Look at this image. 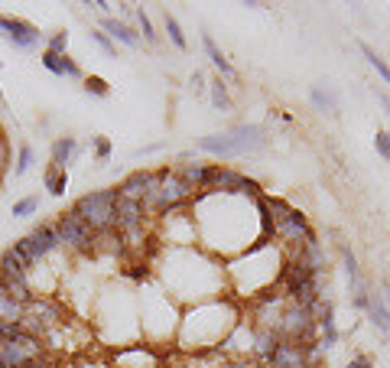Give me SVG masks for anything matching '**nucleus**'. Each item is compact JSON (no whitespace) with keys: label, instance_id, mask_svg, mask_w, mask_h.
I'll return each instance as SVG.
<instances>
[{"label":"nucleus","instance_id":"39448f33","mask_svg":"<svg viewBox=\"0 0 390 368\" xmlns=\"http://www.w3.org/2000/svg\"><path fill=\"white\" fill-rule=\"evenodd\" d=\"M264 212H267V228H270V241H276L280 248L290 254L296 251L309 235H316L309 218L293 209L286 199H276V195H264Z\"/></svg>","mask_w":390,"mask_h":368},{"label":"nucleus","instance_id":"423d86ee","mask_svg":"<svg viewBox=\"0 0 390 368\" xmlns=\"http://www.w3.org/2000/svg\"><path fill=\"white\" fill-rule=\"evenodd\" d=\"M195 147L211 157H247V153H260L267 147V130L260 124H238L224 134L199 137Z\"/></svg>","mask_w":390,"mask_h":368},{"label":"nucleus","instance_id":"f3484780","mask_svg":"<svg viewBox=\"0 0 390 368\" xmlns=\"http://www.w3.org/2000/svg\"><path fill=\"white\" fill-rule=\"evenodd\" d=\"M157 173H159V170H134V173H127L124 179L114 186V189H117V199L143 202V199L150 195V189L157 186Z\"/></svg>","mask_w":390,"mask_h":368},{"label":"nucleus","instance_id":"bb28decb","mask_svg":"<svg viewBox=\"0 0 390 368\" xmlns=\"http://www.w3.org/2000/svg\"><path fill=\"white\" fill-rule=\"evenodd\" d=\"M42 186H46L49 195H65V189H69V170H59V166L49 163L42 170Z\"/></svg>","mask_w":390,"mask_h":368},{"label":"nucleus","instance_id":"1a4fd4ad","mask_svg":"<svg viewBox=\"0 0 390 368\" xmlns=\"http://www.w3.org/2000/svg\"><path fill=\"white\" fill-rule=\"evenodd\" d=\"M72 212L82 218L85 225H91L95 235L111 231L114 228V212H117V189H91V193L78 195L72 202Z\"/></svg>","mask_w":390,"mask_h":368},{"label":"nucleus","instance_id":"0eeeda50","mask_svg":"<svg viewBox=\"0 0 390 368\" xmlns=\"http://www.w3.org/2000/svg\"><path fill=\"white\" fill-rule=\"evenodd\" d=\"M195 195L199 193H195L172 166H159L157 186H153L150 195L143 199V209H147V216L157 222L159 216H166V212H172V209H186Z\"/></svg>","mask_w":390,"mask_h":368},{"label":"nucleus","instance_id":"f03ea898","mask_svg":"<svg viewBox=\"0 0 390 368\" xmlns=\"http://www.w3.org/2000/svg\"><path fill=\"white\" fill-rule=\"evenodd\" d=\"M157 283L186 310V306L205 304L228 297V277H224V261L211 258L199 245L192 248H157L153 261Z\"/></svg>","mask_w":390,"mask_h":368},{"label":"nucleus","instance_id":"4468645a","mask_svg":"<svg viewBox=\"0 0 390 368\" xmlns=\"http://www.w3.org/2000/svg\"><path fill=\"white\" fill-rule=\"evenodd\" d=\"M202 193H241V195H264L260 193V183L251 179L247 173L234 170L228 163H211L209 166V179H205V189Z\"/></svg>","mask_w":390,"mask_h":368},{"label":"nucleus","instance_id":"ddd939ff","mask_svg":"<svg viewBox=\"0 0 390 368\" xmlns=\"http://www.w3.org/2000/svg\"><path fill=\"white\" fill-rule=\"evenodd\" d=\"M13 248L20 251L23 261H26L30 268H39V264H46V261L53 258L55 251H62V241H59V235H55L53 222H39V225L33 228L30 235H23Z\"/></svg>","mask_w":390,"mask_h":368},{"label":"nucleus","instance_id":"72a5a7b5","mask_svg":"<svg viewBox=\"0 0 390 368\" xmlns=\"http://www.w3.org/2000/svg\"><path fill=\"white\" fill-rule=\"evenodd\" d=\"M46 53H53V55H65L69 53V33L65 30H55L46 36Z\"/></svg>","mask_w":390,"mask_h":368},{"label":"nucleus","instance_id":"6ab92c4d","mask_svg":"<svg viewBox=\"0 0 390 368\" xmlns=\"http://www.w3.org/2000/svg\"><path fill=\"white\" fill-rule=\"evenodd\" d=\"M101 33H107L111 36V43H121V46H127V49H137L140 46V33L130 26V23H124V20H117V17H101V26H98Z\"/></svg>","mask_w":390,"mask_h":368},{"label":"nucleus","instance_id":"5701e85b","mask_svg":"<svg viewBox=\"0 0 390 368\" xmlns=\"http://www.w3.org/2000/svg\"><path fill=\"white\" fill-rule=\"evenodd\" d=\"M209 166H211V163H202V160L189 163V160H186V163H176L172 170H176V173H179L182 179L195 189V193H202V189H205V179H209Z\"/></svg>","mask_w":390,"mask_h":368},{"label":"nucleus","instance_id":"f257e3e1","mask_svg":"<svg viewBox=\"0 0 390 368\" xmlns=\"http://www.w3.org/2000/svg\"><path fill=\"white\" fill-rule=\"evenodd\" d=\"M189 212L195 218L199 248L224 264L244 251L257 248L260 241H270L264 195L199 193L189 202Z\"/></svg>","mask_w":390,"mask_h":368},{"label":"nucleus","instance_id":"ea45409f","mask_svg":"<svg viewBox=\"0 0 390 368\" xmlns=\"http://www.w3.org/2000/svg\"><path fill=\"white\" fill-rule=\"evenodd\" d=\"M345 368H378V365H374V358H371V356H364V352H361V356H355Z\"/></svg>","mask_w":390,"mask_h":368},{"label":"nucleus","instance_id":"4c0bfd02","mask_svg":"<svg viewBox=\"0 0 390 368\" xmlns=\"http://www.w3.org/2000/svg\"><path fill=\"white\" fill-rule=\"evenodd\" d=\"M91 40H95V46L101 49L105 55H111V59H117V46L111 43V36L107 33H101V30H91Z\"/></svg>","mask_w":390,"mask_h":368},{"label":"nucleus","instance_id":"a211bd4d","mask_svg":"<svg viewBox=\"0 0 390 368\" xmlns=\"http://www.w3.org/2000/svg\"><path fill=\"white\" fill-rule=\"evenodd\" d=\"M316 319H319V346H322V352H328V349L338 346V339H342V333H338V323H335V306H332V300L328 297H322L316 304Z\"/></svg>","mask_w":390,"mask_h":368},{"label":"nucleus","instance_id":"7ed1b4c3","mask_svg":"<svg viewBox=\"0 0 390 368\" xmlns=\"http://www.w3.org/2000/svg\"><path fill=\"white\" fill-rule=\"evenodd\" d=\"M244 306L228 297L218 300H205V304L186 306L179 319V333L172 342L176 356H209V352H222L224 339L234 333V326L241 323Z\"/></svg>","mask_w":390,"mask_h":368},{"label":"nucleus","instance_id":"a878e982","mask_svg":"<svg viewBox=\"0 0 390 368\" xmlns=\"http://www.w3.org/2000/svg\"><path fill=\"white\" fill-rule=\"evenodd\" d=\"M209 98H211V108L215 111H231L234 108V98L228 91V82L222 76L209 78Z\"/></svg>","mask_w":390,"mask_h":368},{"label":"nucleus","instance_id":"b1692460","mask_svg":"<svg viewBox=\"0 0 390 368\" xmlns=\"http://www.w3.org/2000/svg\"><path fill=\"white\" fill-rule=\"evenodd\" d=\"M309 101H312V108L322 111V114H335L338 105H342V98L332 85H312L309 88Z\"/></svg>","mask_w":390,"mask_h":368},{"label":"nucleus","instance_id":"6e6552de","mask_svg":"<svg viewBox=\"0 0 390 368\" xmlns=\"http://www.w3.org/2000/svg\"><path fill=\"white\" fill-rule=\"evenodd\" d=\"M65 319H69V310L62 306L59 297H39V293H36V297H30L26 306H23L20 329L23 333H30V336H36V339H46L55 326H62Z\"/></svg>","mask_w":390,"mask_h":368},{"label":"nucleus","instance_id":"2eb2a0df","mask_svg":"<svg viewBox=\"0 0 390 368\" xmlns=\"http://www.w3.org/2000/svg\"><path fill=\"white\" fill-rule=\"evenodd\" d=\"M166 352L147 346V342H130V346L111 349V368H166Z\"/></svg>","mask_w":390,"mask_h":368},{"label":"nucleus","instance_id":"f704fd0d","mask_svg":"<svg viewBox=\"0 0 390 368\" xmlns=\"http://www.w3.org/2000/svg\"><path fill=\"white\" fill-rule=\"evenodd\" d=\"M65 368H111L107 358H91L88 352H82L78 358H65Z\"/></svg>","mask_w":390,"mask_h":368},{"label":"nucleus","instance_id":"4be33fe9","mask_svg":"<svg viewBox=\"0 0 390 368\" xmlns=\"http://www.w3.org/2000/svg\"><path fill=\"white\" fill-rule=\"evenodd\" d=\"M78 153H82V143L65 134V137H55L53 147H49V163L59 166V170H69V163H75Z\"/></svg>","mask_w":390,"mask_h":368},{"label":"nucleus","instance_id":"58836bf2","mask_svg":"<svg viewBox=\"0 0 390 368\" xmlns=\"http://www.w3.org/2000/svg\"><path fill=\"white\" fill-rule=\"evenodd\" d=\"M374 150H378V157L390 160V130H378L374 134Z\"/></svg>","mask_w":390,"mask_h":368},{"label":"nucleus","instance_id":"37998d69","mask_svg":"<svg viewBox=\"0 0 390 368\" xmlns=\"http://www.w3.org/2000/svg\"><path fill=\"white\" fill-rule=\"evenodd\" d=\"M380 98V105H384V108H387V114H390V98L387 95H378Z\"/></svg>","mask_w":390,"mask_h":368},{"label":"nucleus","instance_id":"e433bc0d","mask_svg":"<svg viewBox=\"0 0 390 368\" xmlns=\"http://www.w3.org/2000/svg\"><path fill=\"white\" fill-rule=\"evenodd\" d=\"M91 153H95V160H98V163H105L107 157H111V141H107L105 134L91 137Z\"/></svg>","mask_w":390,"mask_h":368},{"label":"nucleus","instance_id":"2f4dec72","mask_svg":"<svg viewBox=\"0 0 390 368\" xmlns=\"http://www.w3.org/2000/svg\"><path fill=\"white\" fill-rule=\"evenodd\" d=\"M33 163H36V150H33V143H20V150H17V166H13V176L20 179L33 170Z\"/></svg>","mask_w":390,"mask_h":368},{"label":"nucleus","instance_id":"412c9836","mask_svg":"<svg viewBox=\"0 0 390 368\" xmlns=\"http://www.w3.org/2000/svg\"><path fill=\"white\" fill-rule=\"evenodd\" d=\"M39 62H42V69H46V72H53V76H59V78H85L82 65L75 62L69 53H65V55H53V53H46V49H42Z\"/></svg>","mask_w":390,"mask_h":368},{"label":"nucleus","instance_id":"9b49d317","mask_svg":"<svg viewBox=\"0 0 390 368\" xmlns=\"http://www.w3.org/2000/svg\"><path fill=\"white\" fill-rule=\"evenodd\" d=\"M46 356L42 339L30 336V333H10V336H0V365L3 368H33L39 358Z\"/></svg>","mask_w":390,"mask_h":368},{"label":"nucleus","instance_id":"c756f323","mask_svg":"<svg viewBox=\"0 0 390 368\" xmlns=\"http://www.w3.org/2000/svg\"><path fill=\"white\" fill-rule=\"evenodd\" d=\"M361 53H364V59L371 62V69L384 78V85H390V65H387V59H384V55H380L374 46H368V43H361Z\"/></svg>","mask_w":390,"mask_h":368},{"label":"nucleus","instance_id":"79ce46f5","mask_svg":"<svg viewBox=\"0 0 390 368\" xmlns=\"http://www.w3.org/2000/svg\"><path fill=\"white\" fill-rule=\"evenodd\" d=\"M95 7H98V10H101V13H111V7H114V3H107V0H98Z\"/></svg>","mask_w":390,"mask_h":368},{"label":"nucleus","instance_id":"f8f14e48","mask_svg":"<svg viewBox=\"0 0 390 368\" xmlns=\"http://www.w3.org/2000/svg\"><path fill=\"white\" fill-rule=\"evenodd\" d=\"M55 235L62 241V251L65 254H75V258H85V254H95V231L91 225H85L82 218L75 216L72 209L69 212H59L55 216Z\"/></svg>","mask_w":390,"mask_h":368},{"label":"nucleus","instance_id":"cd10ccee","mask_svg":"<svg viewBox=\"0 0 390 368\" xmlns=\"http://www.w3.org/2000/svg\"><path fill=\"white\" fill-rule=\"evenodd\" d=\"M23 300H17L13 293H3L0 290V319L3 323H10V326H20L23 323Z\"/></svg>","mask_w":390,"mask_h":368},{"label":"nucleus","instance_id":"a19ab883","mask_svg":"<svg viewBox=\"0 0 390 368\" xmlns=\"http://www.w3.org/2000/svg\"><path fill=\"white\" fill-rule=\"evenodd\" d=\"M192 88H195V91H209V78H205L202 69H195V76H192Z\"/></svg>","mask_w":390,"mask_h":368},{"label":"nucleus","instance_id":"c85d7f7f","mask_svg":"<svg viewBox=\"0 0 390 368\" xmlns=\"http://www.w3.org/2000/svg\"><path fill=\"white\" fill-rule=\"evenodd\" d=\"M163 33H166V36H169V43L176 46L179 53H186V49H189V40H186V33H182L179 20H176V17H172L169 10L163 13Z\"/></svg>","mask_w":390,"mask_h":368},{"label":"nucleus","instance_id":"9d476101","mask_svg":"<svg viewBox=\"0 0 390 368\" xmlns=\"http://www.w3.org/2000/svg\"><path fill=\"white\" fill-rule=\"evenodd\" d=\"M153 235H157V248H192V245H199L195 218H192L189 206L159 216L153 222Z\"/></svg>","mask_w":390,"mask_h":368},{"label":"nucleus","instance_id":"7c9ffc66","mask_svg":"<svg viewBox=\"0 0 390 368\" xmlns=\"http://www.w3.org/2000/svg\"><path fill=\"white\" fill-rule=\"evenodd\" d=\"M134 17H137V33H140V40H143V43H150V46H157V43H159V33L153 30V20H150V13L143 10V7H137V10H134Z\"/></svg>","mask_w":390,"mask_h":368},{"label":"nucleus","instance_id":"473e14b6","mask_svg":"<svg viewBox=\"0 0 390 368\" xmlns=\"http://www.w3.org/2000/svg\"><path fill=\"white\" fill-rule=\"evenodd\" d=\"M82 88L88 91V95H95V98H107V95H111V85H107V78H101V76H85L82 78Z\"/></svg>","mask_w":390,"mask_h":368},{"label":"nucleus","instance_id":"c9c22d12","mask_svg":"<svg viewBox=\"0 0 390 368\" xmlns=\"http://www.w3.org/2000/svg\"><path fill=\"white\" fill-rule=\"evenodd\" d=\"M39 209V195L33 193V195H23L20 202H13V216L17 218H26V216H33Z\"/></svg>","mask_w":390,"mask_h":368},{"label":"nucleus","instance_id":"aec40b11","mask_svg":"<svg viewBox=\"0 0 390 368\" xmlns=\"http://www.w3.org/2000/svg\"><path fill=\"white\" fill-rule=\"evenodd\" d=\"M364 313H368V319L374 323L378 333L390 336V306H387V300H384V293H380L378 287H371L368 290V306H364Z\"/></svg>","mask_w":390,"mask_h":368},{"label":"nucleus","instance_id":"393cba45","mask_svg":"<svg viewBox=\"0 0 390 368\" xmlns=\"http://www.w3.org/2000/svg\"><path fill=\"white\" fill-rule=\"evenodd\" d=\"M202 49H205V55L211 59V65H215V69L222 72V78H234V76H238V72H234V65L228 62V55L218 49V43L211 40L209 33H202Z\"/></svg>","mask_w":390,"mask_h":368},{"label":"nucleus","instance_id":"20e7f679","mask_svg":"<svg viewBox=\"0 0 390 368\" xmlns=\"http://www.w3.org/2000/svg\"><path fill=\"white\" fill-rule=\"evenodd\" d=\"M137 304H140V339L147 346L159 349V352L166 346L172 352V342H176V333H179L182 306L159 287L157 277L137 290Z\"/></svg>","mask_w":390,"mask_h":368},{"label":"nucleus","instance_id":"dca6fc26","mask_svg":"<svg viewBox=\"0 0 390 368\" xmlns=\"http://www.w3.org/2000/svg\"><path fill=\"white\" fill-rule=\"evenodd\" d=\"M0 33H3L17 49H39V46L46 49V33H39V26H33L30 20L0 13Z\"/></svg>","mask_w":390,"mask_h":368}]
</instances>
